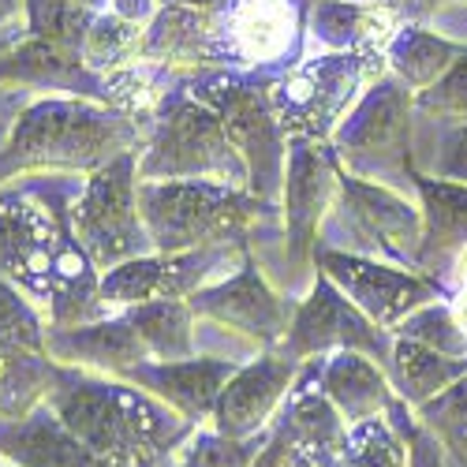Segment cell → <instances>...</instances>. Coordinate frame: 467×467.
<instances>
[{
	"label": "cell",
	"mask_w": 467,
	"mask_h": 467,
	"mask_svg": "<svg viewBox=\"0 0 467 467\" xmlns=\"http://www.w3.org/2000/svg\"><path fill=\"white\" fill-rule=\"evenodd\" d=\"M87 176H16L0 183V274L49 318L79 326L105 315L101 274L71 232V206Z\"/></svg>",
	"instance_id": "1"
},
{
	"label": "cell",
	"mask_w": 467,
	"mask_h": 467,
	"mask_svg": "<svg viewBox=\"0 0 467 467\" xmlns=\"http://www.w3.org/2000/svg\"><path fill=\"white\" fill-rule=\"evenodd\" d=\"M46 404L109 467H169L194 434V422L116 374L53 363Z\"/></svg>",
	"instance_id": "2"
},
{
	"label": "cell",
	"mask_w": 467,
	"mask_h": 467,
	"mask_svg": "<svg viewBox=\"0 0 467 467\" xmlns=\"http://www.w3.org/2000/svg\"><path fill=\"white\" fill-rule=\"evenodd\" d=\"M150 124L79 94H37L0 150V183L16 176H90L139 153Z\"/></svg>",
	"instance_id": "3"
},
{
	"label": "cell",
	"mask_w": 467,
	"mask_h": 467,
	"mask_svg": "<svg viewBox=\"0 0 467 467\" xmlns=\"http://www.w3.org/2000/svg\"><path fill=\"white\" fill-rule=\"evenodd\" d=\"M139 210L153 251H202L247 244L269 206L247 187L206 180H139Z\"/></svg>",
	"instance_id": "4"
},
{
	"label": "cell",
	"mask_w": 467,
	"mask_h": 467,
	"mask_svg": "<svg viewBox=\"0 0 467 467\" xmlns=\"http://www.w3.org/2000/svg\"><path fill=\"white\" fill-rule=\"evenodd\" d=\"M385 71V53H315L269 83V105L288 139L329 142Z\"/></svg>",
	"instance_id": "5"
},
{
	"label": "cell",
	"mask_w": 467,
	"mask_h": 467,
	"mask_svg": "<svg viewBox=\"0 0 467 467\" xmlns=\"http://www.w3.org/2000/svg\"><path fill=\"white\" fill-rule=\"evenodd\" d=\"M139 180H206L247 187V165L228 142L221 116L187 87L172 90L139 150Z\"/></svg>",
	"instance_id": "6"
},
{
	"label": "cell",
	"mask_w": 467,
	"mask_h": 467,
	"mask_svg": "<svg viewBox=\"0 0 467 467\" xmlns=\"http://www.w3.org/2000/svg\"><path fill=\"white\" fill-rule=\"evenodd\" d=\"M411 112H415V90H408L393 71H385L333 131L329 150L337 165L348 176H359L367 183L393 187L400 194L415 191Z\"/></svg>",
	"instance_id": "7"
},
{
	"label": "cell",
	"mask_w": 467,
	"mask_h": 467,
	"mask_svg": "<svg viewBox=\"0 0 467 467\" xmlns=\"http://www.w3.org/2000/svg\"><path fill=\"white\" fill-rule=\"evenodd\" d=\"M274 79L277 75H265V79H244V75L224 71L187 75V90L221 116L228 142L244 158L247 191L269 206L281 202L288 165V135L281 131L277 112L269 105V83Z\"/></svg>",
	"instance_id": "8"
},
{
	"label": "cell",
	"mask_w": 467,
	"mask_h": 467,
	"mask_svg": "<svg viewBox=\"0 0 467 467\" xmlns=\"http://www.w3.org/2000/svg\"><path fill=\"white\" fill-rule=\"evenodd\" d=\"M71 232L98 274L153 251L139 210V153H124L83 180L71 206Z\"/></svg>",
	"instance_id": "9"
},
{
	"label": "cell",
	"mask_w": 467,
	"mask_h": 467,
	"mask_svg": "<svg viewBox=\"0 0 467 467\" xmlns=\"http://www.w3.org/2000/svg\"><path fill=\"white\" fill-rule=\"evenodd\" d=\"M251 244H228V247H202V251H150L131 262H120L101 274L98 296L105 315L161 303V299H191L199 288L224 281L228 274L247 262Z\"/></svg>",
	"instance_id": "10"
},
{
	"label": "cell",
	"mask_w": 467,
	"mask_h": 467,
	"mask_svg": "<svg viewBox=\"0 0 467 467\" xmlns=\"http://www.w3.org/2000/svg\"><path fill=\"white\" fill-rule=\"evenodd\" d=\"M187 303L194 306V315L202 322L228 333L236 344H244L251 356L277 352L288 337L292 315H296V299H288L285 292L274 288V281L262 274L254 254H247V262L236 274H228L224 281L199 288Z\"/></svg>",
	"instance_id": "11"
},
{
	"label": "cell",
	"mask_w": 467,
	"mask_h": 467,
	"mask_svg": "<svg viewBox=\"0 0 467 467\" xmlns=\"http://www.w3.org/2000/svg\"><path fill=\"white\" fill-rule=\"evenodd\" d=\"M277 352L296 363L329 352H363L389 370V363H393V333L374 326L329 277L318 274L310 281L306 296L296 303L288 337Z\"/></svg>",
	"instance_id": "12"
},
{
	"label": "cell",
	"mask_w": 467,
	"mask_h": 467,
	"mask_svg": "<svg viewBox=\"0 0 467 467\" xmlns=\"http://www.w3.org/2000/svg\"><path fill=\"white\" fill-rule=\"evenodd\" d=\"M315 265L374 326H381L389 333H393L411 310L438 299V281L419 274V269L385 262V258L337 251V247H315Z\"/></svg>",
	"instance_id": "13"
},
{
	"label": "cell",
	"mask_w": 467,
	"mask_h": 467,
	"mask_svg": "<svg viewBox=\"0 0 467 467\" xmlns=\"http://www.w3.org/2000/svg\"><path fill=\"white\" fill-rule=\"evenodd\" d=\"M228 5L232 0H210V5L169 0L146 23L139 57L183 75V79L202 71H224L228 67V46H224Z\"/></svg>",
	"instance_id": "14"
},
{
	"label": "cell",
	"mask_w": 467,
	"mask_h": 467,
	"mask_svg": "<svg viewBox=\"0 0 467 467\" xmlns=\"http://www.w3.org/2000/svg\"><path fill=\"white\" fill-rule=\"evenodd\" d=\"M329 142L310 139H288V165H285V187H281V217H285V244L296 265L315 262L318 232L326 213L337 202V158Z\"/></svg>",
	"instance_id": "15"
},
{
	"label": "cell",
	"mask_w": 467,
	"mask_h": 467,
	"mask_svg": "<svg viewBox=\"0 0 467 467\" xmlns=\"http://www.w3.org/2000/svg\"><path fill=\"white\" fill-rule=\"evenodd\" d=\"M296 359L281 352H258L236 367L221 389V397L210 411V426L224 438H251L274 426V415L285 411V400L299 378Z\"/></svg>",
	"instance_id": "16"
},
{
	"label": "cell",
	"mask_w": 467,
	"mask_h": 467,
	"mask_svg": "<svg viewBox=\"0 0 467 467\" xmlns=\"http://www.w3.org/2000/svg\"><path fill=\"white\" fill-rule=\"evenodd\" d=\"M303 12L299 0H232L224 16L228 64L274 67L288 64L299 46Z\"/></svg>",
	"instance_id": "17"
},
{
	"label": "cell",
	"mask_w": 467,
	"mask_h": 467,
	"mask_svg": "<svg viewBox=\"0 0 467 467\" xmlns=\"http://www.w3.org/2000/svg\"><path fill=\"white\" fill-rule=\"evenodd\" d=\"M236 367H240L236 359H221V356H191V359H172V363L146 359L116 378L146 389V393L165 400L172 411H180L187 422L202 426L210 422V411L221 397L224 381L236 374Z\"/></svg>",
	"instance_id": "18"
},
{
	"label": "cell",
	"mask_w": 467,
	"mask_h": 467,
	"mask_svg": "<svg viewBox=\"0 0 467 467\" xmlns=\"http://www.w3.org/2000/svg\"><path fill=\"white\" fill-rule=\"evenodd\" d=\"M46 356L60 367H79L94 374H124L150 359L142 337L124 315H101L79 326H49Z\"/></svg>",
	"instance_id": "19"
},
{
	"label": "cell",
	"mask_w": 467,
	"mask_h": 467,
	"mask_svg": "<svg viewBox=\"0 0 467 467\" xmlns=\"http://www.w3.org/2000/svg\"><path fill=\"white\" fill-rule=\"evenodd\" d=\"M404 23L378 0H310L306 34L322 53H385Z\"/></svg>",
	"instance_id": "20"
},
{
	"label": "cell",
	"mask_w": 467,
	"mask_h": 467,
	"mask_svg": "<svg viewBox=\"0 0 467 467\" xmlns=\"http://www.w3.org/2000/svg\"><path fill=\"white\" fill-rule=\"evenodd\" d=\"M0 460L16 467H109L42 400L19 419H0Z\"/></svg>",
	"instance_id": "21"
},
{
	"label": "cell",
	"mask_w": 467,
	"mask_h": 467,
	"mask_svg": "<svg viewBox=\"0 0 467 467\" xmlns=\"http://www.w3.org/2000/svg\"><path fill=\"white\" fill-rule=\"evenodd\" d=\"M422 210V244L415 269L434 281L438 269H452L456 254L467 247V183L411 172Z\"/></svg>",
	"instance_id": "22"
},
{
	"label": "cell",
	"mask_w": 467,
	"mask_h": 467,
	"mask_svg": "<svg viewBox=\"0 0 467 467\" xmlns=\"http://www.w3.org/2000/svg\"><path fill=\"white\" fill-rule=\"evenodd\" d=\"M318 381H322V393L333 400V408L340 411V419L348 426L385 415L389 404L397 400V389H393L389 370L363 352L318 356Z\"/></svg>",
	"instance_id": "23"
},
{
	"label": "cell",
	"mask_w": 467,
	"mask_h": 467,
	"mask_svg": "<svg viewBox=\"0 0 467 467\" xmlns=\"http://www.w3.org/2000/svg\"><path fill=\"white\" fill-rule=\"evenodd\" d=\"M463 49L467 46L449 42V37L426 30L419 23H404L393 42H389V49H385V64H389V71H393L408 90L419 94L426 87H434L441 75L456 64V57Z\"/></svg>",
	"instance_id": "24"
},
{
	"label": "cell",
	"mask_w": 467,
	"mask_h": 467,
	"mask_svg": "<svg viewBox=\"0 0 467 467\" xmlns=\"http://www.w3.org/2000/svg\"><path fill=\"white\" fill-rule=\"evenodd\" d=\"M463 374H467V359L441 356V352H434V348H426L419 340H408V337L393 340V363H389V378H393L397 397L408 408L426 404L431 397H438L441 389L460 381Z\"/></svg>",
	"instance_id": "25"
},
{
	"label": "cell",
	"mask_w": 467,
	"mask_h": 467,
	"mask_svg": "<svg viewBox=\"0 0 467 467\" xmlns=\"http://www.w3.org/2000/svg\"><path fill=\"white\" fill-rule=\"evenodd\" d=\"M120 315L135 326V333L142 337L150 359L158 363H172V359H191L199 356L194 348V333H199V315L187 299H161V303H142Z\"/></svg>",
	"instance_id": "26"
},
{
	"label": "cell",
	"mask_w": 467,
	"mask_h": 467,
	"mask_svg": "<svg viewBox=\"0 0 467 467\" xmlns=\"http://www.w3.org/2000/svg\"><path fill=\"white\" fill-rule=\"evenodd\" d=\"M53 359L46 352L0 344V419H19L46 400Z\"/></svg>",
	"instance_id": "27"
},
{
	"label": "cell",
	"mask_w": 467,
	"mask_h": 467,
	"mask_svg": "<svg viewBox=\"0 0 467 467\" xmlns=\"http://www.w3.org/2000/svg\"><path fill=\"white\" fill-rule=\"evenodd\" d=\"M415 422L431 431L449 467H467V374L415 408Z\"/></svg>",
	"instance_id": "28"
},
{
	"label": "cell",
	"mask_w": 467,
	"mask_h": 467,
	"mask_svg": "<svg viewBox=\"0 0 467 467\" xmlns=\"http://www.w3.org/2000/svg\"><path fill=\"white\" fill-rule=\"evenodd\" d=\"M344 467H411L408 434H400V426L393 422L389 411L348 426Z\"/></svg>",
	"instance_id": "29"
},
{
	"label": "cell",
	"mask_w": 467,
	"mask_h": 467,
	"mask_svg": "<svg viewBox=\"0 0 467 467\" xmlns=\"http://www.w3.org/2000/svg\"><path fill=\"white\" fill-rule=\"evenodd\" d=\"M142 34L146 26L135 19H124L116 12H98L90 30H87V42H83V60L94 75H105L112 67H124L131 60H139L142 49Z\"/></svg>",
	"instance_id": "30"
},
{
	"label": "cell",
	"mask_w": 467,
	"mask_h": 467,
	"mask_svg": "<svg viewBox=\"0 0 467 467\" xmlns=\"http://www.w3.org/2000/svg\"><path fill=\"white\" fill-rule=\"evenodd\" d=\"M94 16L98 12L79 5V0H26V34L42 37L49 46L83 53Z\"/></svg>",
	"instance_id": "31"
},
{
	"label": "cell",
	"mask_w": 467,
	"mask_h": 467,
	"mask_svg": "<svg viewBox=\"0 0 467 467\" xmlns=\"http://www.w3.org/2000/svg\"><path fill=\"white\" fill-rule=\"evenodd\" d=\"M265 441H269V431L251 438H224L213 426L210 431L194 426V434L176 449L169 467H251Z\"/></svg>",
	"instance_id": "32"
},
{
	"label": "cell",
	"mask_w": 467,
	"mask_h": 467,
	"mask_svg": "<svg viewBox=\"0 0 467 467\" xmlns=\"http://www.w3.org/2000/svg\"><path fill=\"white\" fill-rule=\"evenodd\" d=\"M49 318L16 281L0 274V344L26 348V352H46Z\"/></svg>",
	"instance_id": "33"
},
{
	"label": "cell",
	"mask_w": 467,
	"mask_h": 467,
	"mask_svg": "<svg viewBox=\"0 0 467 467\" xmlns=\"http://www.w3.org/2000/svg\"><path fill=\"white\" fill-rule=\"evenodd\" d=\"M393 337H408V340H419L426 348H434V352H441V356L467 359V333L452 318V306H445L438 299L411 310V315L393 329Z\"/></svg>",
	"instance_id": "34"
},
{
	"label": "cell",
	"mask_w": 467,
	"mask_h": 467,
	"mask_svg": "<svg viewBox=\"0 0 467 467\" xmlns=\"http://www.w3.org/2000/svg\"><path fill=\"white\" fill-rule=\"evenodd\" d=\"M415 112L431 120H467V49L434 87L415 94Z\"/></svg>",
	"instance_id": "35"
},
{
	"label": "cell",
	"mask_w": 467,
	"mask_h": 467,
	"mask_svg": "<svg viewBox=\"0 0 467 467\" xmlns=\"http://www.w3.org/2000/svg\"><path fill=\"white\" fill-rule=\"evenodd\" d=\"M415 172L452 180V183H467V120H460L452 131H445L441 142H438V153L431 161H422Z\"/></svg>",
	"instance_id": "36"
},
{
	"label": "cell",
	"mask_w": 467,
	"mask_h": 467,
	"mask_svg": "<svg viewBox=\"0 0 467 467\" xmlns=\"http://www.w3.org/2000/svg\"><path fill=\"white\" fill-rule=\"evenodd\" d=\"M408 449H411V463H415V467H449L441 445L434 441V434L422 431L415 419L408 422Z\"/></svg>",
	"instance_id": "37"
},
{
	"label": "cell",
	"mask_w": 467,
	"mask_h": 467,
	"mask_svg": "<svg viewBox=\"0 0 467 467\" xmlns=\"http://www.w3.org/2000/svg\"><path fill=\"white\" fill-rule=\"evenodd\" d=\"M34 98H37V94L26 90V87H0V150H5V142H8V135H12V128H16V120H19V112H23Z\"/></svg>",
	"instance_id": "38"
},
{
	"label": "cell",
	"mask_w": 467,
	"mask_h": 467,
	"mask_svg": "<svg viewBox=\"0 0 467 467\" xmlns=\"http://www.w3.org/2000/svg\"><path fill=\"white\" fill-rule=\"evenodd\" d=\"M0 37H26V0H0Z\"/></svg>",
	"instance_id": "39"
},
{
	"label": "cell",
	"mask_w": 467,
	"mask_h": 467,
	"mask_svg": "<svg viewBox=\"0 0 467 467\" xmlns=\"http://www.w3.org/2000/svg\"><path fill=\"white\" fill-rule=\"evenodd\" d=\"M378 5H385L400 23H419L426 16H434L441 0H378Z\"/></svg>",
	"instance_id": "40"
},
{
	"label": "cell",
	"mask_w": 467,
	"mask_h": 467,
	"mask_svg": "<svg viewBox=\"0 0 467 467\" xmlns=\"http://www.w3.org/2000/svg\"><path fill=\"white\" fill-rule=\"evenodd\" d=\"M161 8V0H109V12L116 16H124V19H135V23H150L153 12Z\"/></svg>",
	"instance_id": "41"
},
{
	"label": "cell",
	"mask_w": 467,
	"mask_h": 467,
	"mask_svg": "<svg viewBox=\"0 0 467 467\" xmlns=\"http://www.w3.org/2000/svg\"><path fill=\"white\" fill-rule=\"evenodd\" d=\"M449 306H452V318L460 322V329L467 333V285H460V288H456V296H452V303H449Z\"/></svg>",
	"instance_id": "42"
},
{
	"label": "cell",
	"mask_w": 467,
	"mask_h": 467,
	"mask_svg": "<svg viewBox=\"0 0 467 467\" xmlns=\"http://www.w3.org/2000/svg\"><path fill=\"white\" fill-rule=\"evenodd\" d=\"M452 277H456V285H467V247L456 254V262H452Z\"/></svg>",
	"instance_id": "43"
},
{
	"label": "cell",
	"mask_w": 467,
	"mask_h": 467,
	"mask_svg": "<svg viewBox=\"0 0 467 467\" xmlns=\"http://www.w3.org/2000/svg\"><path fill=\"white\" fill-rule=\"evenodd\" d=\"M79 5H87V8H94V12H105L109 0H79Z\"/></svg>",
	"instance_id": "44"
},
{
	"label": "cell",
	"mask_w": 467,
	"mask_h": 467,
	"mask_svg": "<svg viewBox=\"0 0 467 467\" xmlns=\"http://www.w3.org/2000/svg\"><path fill=\"white\" fill-rule=\"evenodd\" d=\"M161 5H169V0H161ZM194 5H210V0H194Z\"/></svg>",
	"instance_id": "45"
},
{
	"label": "cell",
	"mask_w": 467,
	"mask_h": 467,
	"mask_svg": "<svg viewBox=\"0 0 467 467\" xmlns=\"http://www.w3.org/2000/svg\"><path fill=\"white\" fill-rule=\"evenodd\" d=\"M0 467H16V463H5V460H0Z\"/></svg>",
	"instance_id": "46"
},
{
	"label": "cell",
	"mask_w": 467,
	"mask_h": 467,
	"mask_svg": "<svg viewBox=\"0 0 467 467\" xmlns=\"http://www.w3.org/2000/svg\"><path fill=\"white\" fill-rule=\"evenodd\" d=\"M463 5H467V0H463Z\"/></svg>",
	"instance_id": "47"
}]
</instances>
